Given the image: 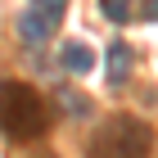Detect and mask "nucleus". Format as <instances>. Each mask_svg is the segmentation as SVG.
Instances as JSON below:
<instances>
[{"instance_id": "obj_3", "label": "nucleus", "mask_w": 158, "mask_h": 158, "mask_svg": "<svg viewBox=\"0 0 158 158\" xmlns=\"http://www.w3.org/2000/svg\"><path fill=\"white\" fill-rule=\"evenodd\" d=\"M63 9H68V0H32L27 14L18 18V36L27 45H41V41L54 36V27L63 23Z\"/></svg>"}, {"instance_id": "obj_5", "label": "nucleus", "mask_w": 158, "mask_h": 158, "mask_svg": "<svg viewBox=\"0 0 158 158\" xmlns=\"http://www.w3.org/2000/svg\"><path fill=\"white\" fill-rule=\"evenodd\" d=\"M59 59H63V68H68V73H77V77H86L90 68H95V54H90L81 41H68V45L59 50Z\"/></svg>"}, {"instance_id": "obj_8", "label": "nucleus", "mask_w": 158, "mask_h": 158, "mask_svg": "<svg viewBox=\"0 0 158 158\" xmlns=\"http://www.w3.org/2000/svg\"><path fill=\"white\" fill-rule=\"evenodd\" d=\"M140 14H145L149 23H158V0H140Z\"/></svg>"}, {"instance_id": "obj_6", "label": "nucleus", "mask_w": 158, "mask_h": 158, "mask_svg": "<svg viewBox=\"0 0 158 158\" xmlns=\"http://www.w3.org/2000/svg\"><path fill=\"white\" fill-rule=\"evenodd\" d=\"M54 104H59V109L68 113V118H77V113H81V118H90V113H95V104H90V95H81V90H73V86H59V90H54Z\"/></svg>"}, {"instance_id": "obj_4", "label": "nucleus", "mask_w": 158, "mask_h": 158, "mask_svg": "<svg viewBox=\"0 0 158 158\" xmlns=\"http://www.w3.org/2000/svg\"><path fill=\"white\" fill-rule=\"evenodd\" d=\"M104 68H109V86H127L131 81V45H127V41H113Z\"/></svg>"}, {"instance_id": "obj_1", "label": "nucleus", "mask_w": 158, "mask_h": 158, "mask_svg": "<svg viewBox=\"0 0 158 158\" xmlns=\"http://www.w3.org/2000/svg\"><path fill=\"white\" fill-rule=\"evenodd\" d=\"M0 131L9 140H36L45 131V104L27 81H0Z\"/></svg>"}, {"instance_id": "obj_2", "label": "nucleus", "mask_w": 158, "mask_h": 158, "mask_svg": "<svg viewBox=\"0 0 158 158\" xmlns=\"http://www.w3.org/2000/svg\"><path fill=\"white\" fill-rule=\"evenodd\" d=\"M149 145H154V131L140 118H113L90 140L95 154H118V158H140V154H149Z\"/></svg>"}, {"instance_id": "obj_7", "label": "nucleus", "mask_w": 158, "mask_h": 158, "mask_svg": "<svg viewBox=\"0 0 158 158\" xmlns=\"http://www.w3.org/2000/svg\"><path fill=\"white\" fill-rule=\"evenodd\" d=\"M99 9H104V18H109V23H127V18H131V0H99Z\"/></svg>"}]
</instances>
